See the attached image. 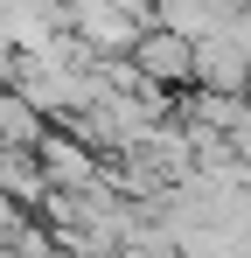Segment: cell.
Here are the masks:
<instances>
[{"mask_svg":"<svg viewBox=\"0 0 251 258\" xmlns=\"http://www.w3.org/2000/svg\"><path fill=\"white\" fill-rule=\"evenodd\" d=\"M0 196L21 203V210H42L49 203V174H42L35 154H0Z\"/></svg>","mask_w":251,"mask_h":258,"instance_id":"4","label":"cell"},{"mask_svg":"<svg viewBox=\"0 0 251 258\" xmlns=\"http://www.w3.org/2000/svg\"><path fill=\"white\" fill-rule=\"evenodd\" d=\"M196 91H223V98H251V56L230 35L196 42Z\"/></svg>","mask_w":251,"mask_h":258,"instance_id":"3","label":"cell"},{"mask_svg":"<svg viewBox=\"0 0 251 258\" xmlns=\"http://www.w3.org/2000/svg\"><path fill=\"white\" fill-rule=\"evenodd\" d=\"M147 28H154V14H140V7H112V0H77V7H70V35H77L98 63L133 56V49L147 42Z\"/></svg>","mask_w":251,"mask_h":258,"instance_id":"1","label":"cell"},{"mask_svg":"<svg viewBox=\"0 0 251 258\" xmlns=\"http://www.w3.org/2000/svg\"><path fill=\"white\" fill-rule=\"evenodd\" d=\"M133 63H140V77H147V84L161 91V98H174V105H181V98L196 91V42L167 35L161 21L147 28V42L133 49Z\"/></svg>","mask_w":251,"mask_h":258,"instance_id":"2","label":"cell"},{"mask_svg":"<svg viewBox=\"0 0 251 258\" xmlns=\"http://www.w3.org/2000/svg\"><path fill=\"white\" fill-rule=\"evenodd\" d=\"M167 35H181V42H209V35H223V7H203V0H167L161 14Z\"/></svg>","mask_w":251,"mask_h":258,"instance_id":"5","label":"cell"}]
</instances>
